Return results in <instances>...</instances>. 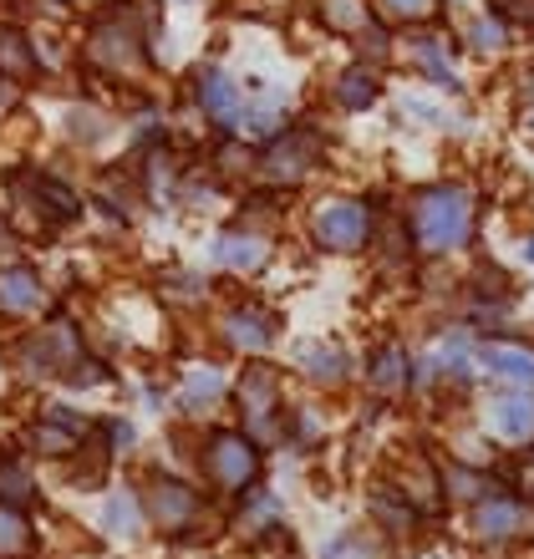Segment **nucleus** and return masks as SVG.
Here are the masks:
<instances>
[{"instance_id":"1","label":"nucleus","mask_w":534,"mask_h":559,"mask_svg":"<svg viewBox=\"0 0 534 559\" xmlns=\"http://www.w3.org/2000/svg\"><path fill=\"white\" fill-rule=\"evenodd\" d=\"M474 224H478V199L474 189L463 183H428L407 199V235H413V250L417 254H459L468 239H474Z\"/></svg>"},{"instance_id":"2","label":"nucleus","mask_w":534,"mask_h":559,"mask_svg":"<svg viewBox=\"0 0 534 559\" xmlns=\"http://www.w3.org/2000/svg\"><path fill=\"white\" fill-rule=\"evenodd\" d=\"M128 5H133V0H107V11L97 15V26L87 31V57L97 61V67H107L112 76H138L153 61L143 15L128 11Z\"/></svg>"},{"instance_id":"3","label":"nucleus","mask_w":534,"mask_h":559,"mask_svg":"<svg viewBox=\"0 0 534 559\" xmlns=\"http://www.w3.org/2000/svg\"><path fill=\"white\" fill-rule=\"evenodd\" d=\"M321 153H327V138L311 122H285L275 138L260 143L254 153V174L265 178L270 189H296L321 168Z\"/></svg>"},{"instance_id":"4","label":"nucleus","mask_w":534,"mask_h":559,"mask_svg":"<svg viewBox=\"0 0 534 559\" xmlns=\"http://www.w3.org/2000/svg\"><path fill=\"white\" fill-rule=\"evenodd\" d=\"M371 229H377V214H371L367 199H327V204L311 209V245L327 254H361L371 245Z\"/></svg>"},{"instance_id":"5","label":"nucleus","mask_w":534,"mask_h":559,"mask_svg":"<svg viewBox=\"0 0 534 559\" xmlns=\"http://www.w3.org/2000/svg\"><path fill=\"white\" fill-rule=\"evenodd\" d=\"M193 103L204 112L219 133L235 138L239 133V112H245V87H239L235 76L224 72V67H204V72L193 76Z\"/></svg>"},{"instance_id":"6","label":"nucleus","mask_w":534,"mask_h":559,"mask_svg":"<svg viewBox=\"0 0 534 559\" xmlns=\"http://www.w3.org/2000/svg\"><path fill=\"white\" fill-rule=\"evenodd\" d=\"M209 260H214L219 270H235V275H254V270L270 260V235H254L250 224L219 229L214 245H209Z\"/></svg>"},{"instance_id":"7","label":"nucleus","mask_w":534,"mask_h":559,"mask_svg":"<svg viewBox=\"0 0 534 559\" xmlns=\"http://www.w3.org/2000/svg\"><path fill=\"white\" fill-rule=\"evenodd\" d=\"M290 118V97L281 87H245V112H239V133L254 138V143H265L275 138Z\"/></svg>"},{"instance_id":"8","label":"nucleus","mask_w":534,"mask_h":559,"mask_svg":"<svg viewBox=\"0 0 534 559\" xmlns=\"http://www.w3.org/2000/svg\"><path fill=\"white\" fill-rule=\"evenodd\" d=\"M209 473H214V484H219V488H245V484H254L260 457H254V448L245 438L219 432V438L209 442Z\"/></svg>"},{"instance_id":"9","label":"nucleus","mask_w":534,"mask_h":559,"mask_svg":"<svg viewBox=\"0 0 534 559\" xmlns=\"http://www.w3.org/2000/svg\"><path fill=\"white\" fill-rule=\"evenodd\" d=\"M407 57H413L417 76H428L432 87H443V92H459V67H453V46L443 41V36H432V31L417 26V36L407 41Z\"/></svg>"},{"instance_id":"10","label":"nucleus","mask_w":534,"mask_h":559,"mask_svg":"<svg viewBox=\"0 0 534 559\" xmlns=\"http://www.w3.org/2000/svg\"><path fill=\"white\" fill-rule=\"evenodd\" d=\"M15 189H26L31 193V209H36V214H46V219H57V224L82 219V199H76L61 178L31 174V178H15Z\"/></svg>"},{"instance_id":"11","label":"nucleus","mask_w":534,"mask_h":559,"mask_svg":"<svg viewBox=\"0 0 534 559\" xmlns=\"http://www.w3.org/2000/svg\"><path fill=\"white\" fill-rule=\"evenodd\" d=\"M46 306V285L31 265H5L0 270V316H31Z\"/></svg>"},{"instance_id":"12","label":"nucleus","mask_w":534,"mask_h":559,"mask_svg":"<svg viewBox=\"0 0 534 559\" xmlns=\"http://www.w3.org/2000/svg\"><path fill=\"white\" fill-rule=\"evenodd\" d=\"M193 509H199L193 488L174 484V478H153V488H149V519L158 524V530H183V524L193 519Z\"/></svg>"},{"instance_id":"13","label":"nucleus","mask_w":534,"mask_h":559,"mask_svg":"<svg viewBox=\"0 0 534 559\" xmlns=\"http://www.w3.org/2000/svg\"><path fill=\"white\" fill-rule=\"evenodd\" d=\"M275 316L260 306H239L224 316V336H229V346H239V352H265V346H275Z\"/></svg>"},{"instance_id":"14","label":"nucleus","mask_w":534,"mask_h":559,"mask_svg":"<svg viewBox=\"0 0 534 559\" xmlns=\"http://www.w3.org/2000/svg\"><path fill=\"white\" fill-rule=\"evenodd\" d=\"M489 423H494V432H499L505 442L534 438V392H530V386H514V392H505V397L489 407Z\"/></svg>"},{"instance_id":"15","label":"nucleus","mask_w":534,"mask_h":559,"mask_svg":"<svg viewBox=\"0 0 534 559\" xmlns=\"http://www.w3.org/2000/svg\"><path fill=\"white\" fill-rule=\"evenodd\" d=\"M474 361L494 377H505L514 386H534V352L524 346H505V341H489V346H474Z\"/></svg>"},{"instance_id":"16","label":"nucleus","mask_w":534,"mask_h":559,"mask_svg":"<svg viewBox=\"0 0 534 559\" xmlns=\"http://www.w3.org/2000/svg\"><path fill=\"white\" fill-rule=\"evenodd\" d=\"M331 97H336V107H346V112H367V107H377V97H382V82H377V72H371L367 61H352V67L336 72Z\"/></svg>"},{"instance_id":"17","label":"nucleus","mask_w":534,"mask_h":559,"mask_svg":"<svg viewBox=\"0 0 534 559\" xmlns=\"http://www.w3.org/2000/svg\"><path fill=\"white\" fill-rule=\"evenodd\" d=\"M36 72H41V57H36L31 31L0 26V82H31Z\"/></svg>"},{"instance_id":"18","label":"nucleus","mask_w":534,"mask_h":559,"mask_svg":"<svg viewBox=\"0 0 534 559\" xmlns=\"http://www.w3.org/2000/svg\"><path fill=\"white\" fill-rule=\"evenodd\" d=\"M371 5V15L382 21V26H392V31H417V26H428L432 15L443 11L448 0H367Z\"/></svg>"},{"instance_id":"19","label":"nucleus","mask_w":534,"mask_h":559,"mask_svg":"<svg viewBox=\"0 0 534 559\" xmlns=\"http://www.w3.org/2000/svg\"><path fill=\"white\" fill-rule=\"evenodd\" d=\"M520 524H524L520 499H478L474 530L484 534V539H509V534H520Z\"/></svg>"},{"instance_id":"20","label":"nucleus","mask_w":534,"mask_h":559,"mask_svg":"<svg viewBox=\"0 0 534 559\" xmlns=\"http://www.w3.org/2000/svg\"><path fill=\"white\" fill-rule=\"evenodd\" d=\"M311 5H316V21L327 31H336V36H356L361 26L377 21L367 0H311Z\"/></svg>"},{"instance_id":"21","label":"nucleus","mask_w":534,"mask_h":559,"mask_svg":"<svg viewBox=\"0 0 534 559\" xmlns=\"http://www.w3.org/2000/svg\"><path fill=\"white\" fill-rule=\"evenodd\" d=\"M239 402H245L250 423H265V417L275 413V377H270L265 367L245 371V382H239Z\"/></svg>"},{"instance_id":"22","label":"nucleus","mask_w":534,"mask_h":559,"mask_svg":"<svg viewBox=\"0 0 534 559\" xmlns=\"http://www.w3.org/2000/svg\"><path fill=\"white\" fill-rule=\"evenodd\" d=\"M463 41L474 46V51H484V57H494V51H505V46L514 41V31H509L494 11H478L474 21H468V31H463Z\"/></svg>"},{"instance_id":"23","label":"nucleus","mask_w":534,"mask_h":559,"mask_svg":"<svg viewBox=\"0 0 534 559\" xmlns=\"http://www.w3.org/2000/svg\"><path fill=\"white\" fill-rule=\"evenodd\" d=\"M31 555V524L21 509L0 503V559H21Z\"/></svg>"},{"instance_id":"24","label":"nucleus","mask_w":534,"mask_h":559,"mask_svg":"<svg viewBox=\"0 0 534 559\" xmlns=\"http://www.w3.org/2000/svg\"><path fill=\"white\" fill-rule=\"evenodd\" d=\"M371 386L377 392H402L407 386V356L397 346H382V352L371 356Z\"/></svg>"},{"instance_id":"25","label":"nucleus","mask_w":534,"mask_h":559,"mask_svg":"<svg viewBox=\"0 0 534 559\" xmlns=\"http://www.w3.org/2000/svg\"><path fill=\"white\" fill-rule=\"evenodd\" d=\"M107 128H112V122H107L97 107H72V112H67V138H76L82 147H97L107 138Z\"/></svg>"},{"instance_id":"26","label":"nucleus","mask_w":534,"mask_h":559,"mask_svg":"<svg viewBox=\"0 0 534 559\" xmlns=\"http://www.w3.org/2000/svg\"><path fill=\"white\" fill-rule=\"evenodd\" d=\"M219 392H224V377L214 367H193L189 377H183V402H189V407H209Z\"/></svg>"},{"instance_id":"27","label":"nucleus","mask_w":534,"mask_h":559,"mask_svg":"<svg viewBox=\"0 0 534 559\" xmlns=\"http://www.w3.org/2000/svg\"><path fill=\"white\" fill-rule=\"evenodd\" d=\"M103 524L118 534V539H133L138 534V503L128 499V493H112V499L103 503Z\"/></svg>"},{"instance_id":"28","label":"nucleus","mask_w":534,"mask_h":559,"mask_svg":"<svg viewBox=\"0 0 534 559\" xmlns=\"http://www.w3.org/2000/svg\"><path fill=\"white\" fill-rule=\"evenodd\" d=\"M300 367H311V377L321 371L327 382H336L346 371V361H342V352H331L327 341H306V346H300Z\"/></svg>"},{"instance_id":"29","label":"nucleus","mask_w":534,"mask_h":559,"mask_svg":"<svg viewBox=\"0 0 534 559\" xmlns=\"http://www.w3.org/2000/svg\"><path fill=\"white\" fill-rule=\"evenodd\" d=\"M489 11L499 15L509 31H534V0H489Z\"/></svg>"},{"instance_id":"30","label":"nucleus","mask_w":534,"mask_h":559,"mask_svg":"<svg viewBox=\"0 0 534 559\" xmlns=\"http://www.w3.org/2000/svg\"><path fill=\"white\" fill-rule=\"evenodd\" d=\"M448 488H453L459 499H489V484L474 478V473H448Z\"/></svg>"},{"instance_id":"31","label":"nucleus","mask_w":534,"mask_h":559,"mask_svg":"<svg viewBox=\"0 0 534 559\" xmlns=\"http://www.w3.org/2000/svg\"><path fill=\"white\" fill-rule=\"evenodd\" d=\"M0 488H11V499H26V493H36V488L21 478V468H15V463H0Z\"/></svg>"},{"instance_id":"32","label":"nucleus","mask_w":534,"mask_h":559,"mask_svg":"<svg viewBox=\"0 0 534 559\" xmlns=\"http://www.w3.org/2000/svg\"><path fill=\"white\" fill-rule=\"evenodd\" d=\"M524 260H530V265H534V235L524 239Z\"/></svg>"},{"instance_id":"33","label":"nucleus","mask_w":534,"mask_h":559,"mask_svg":"<svg viewBox=\"0 0 534 559\" xmlns=\"http://www.w3.org/2000/svg\"><path fill=\"white\" fill-rule=\"evenodd\" d=\"M168 5H204V0H168Z\"/></svg>"},{"instance_id":"34","label":"nucleus","mask_w":534,"mask_h":559,"mask_svg":"<svg viewBox=\"0 0 534 559\" xmlns=\"http://www.w3.org/2000/svg\"><path fill=\"white\" fill-rule=\"evenodd\" d=\"M57 5H82V0H57Z\"/></svg>"}]
</instances>
